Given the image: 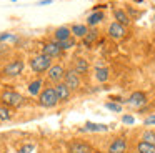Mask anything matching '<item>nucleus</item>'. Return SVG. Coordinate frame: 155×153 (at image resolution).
Returning <instances> with one entry per match:
<instances>
[{"label": "nucleus", "mask_w": 155, "mask_h": 153, "mask_svg": "<svg viewBox=\"0 0 155 153\" xmlns=\"http://www.w3.org/2000/svg\"><path fill=\"white\" fill-rule=\"evenodd\" d=\"M54 38H55V42H64V40L72 38V30H70V27H67V25L57 27V28L54 30Z\"/></svg>", "instance_id": "2eb2a0df"}, {"label": "nucleus", "mask_w": 155, "mask_h": 153, "mask_svg": "<svg viewBox=\"0 0 155 153\" xmlns=\"http://www.w3.org/2000/svg\"><path fill=\"white\" fill-rule=\"evenodd\" d=\"M145 125L147 126H150V125H155V113H152V115H148L147 118H145Z\"/></svg>", "instance_id": "cd10ccee"}, {"label": "nucleus", "mask_w": 155, "mask_h": 153, "mask_svg": "<svg viewBox=\"0 0 155 153\" xmlns=\"http://www.w3.org/2000/svg\"><path fill=\"white\" fill-rule=\"evenodd\" d=\"M107 33H108V37H110L112 40H122V38H125V35H127V27L120 25L118 22L114 20V22L108 25Z\"/></svg>", "instance_id": "423d86ee"}, {"label": "nucleus", "mask_w": 155, "mask_h": 153, "mask_svg": "<svg viewBox=\"0 0 155 153\" xmlns=\"http://www.w3.org/2000/svg\"><path fill=\"white\" fill-rule=\"evenodd\" d=\"M55 93H57V96H58V102L60 103H65V102H68L70 100V95H72V90L68 88L67 85H65L64 82H60V83H55Z\"/></svg>", "instance_id": "9b49d317"}, {"label": "nucleus", "mask_w": 155, "mask_h": 153, "mask_svg": "<svg viewBox=\"0 0 155 153\" xmlns=\"http://www.w3.org/2000/svg\"><path fill=\"white\" fill-rule=\"evenodd\" d=\"M70 30H72V35L77 37V38H84L88 33V27L84 25V23H74V25L70 27Z\"/></svg>", "instance_id": "f3484780"}, {"label": "nucleus", "mask_w": 155, "mask_h": 153, "mask_svg": "<svg viewBox=\"0 0 155 153\" xmlns=\"http://www.w3.org/2000/svg\"><path fill=\"white\" fill-rule=\"evenodd\" d=\"M50 3H52V0H40L37 5H50Z\"/></svg>", "instance_id": "7c9ffc66"}, {"label": "nucleus", "mask_w": 155, "mask_h": 153, "mask_svg": "<svg viewBox=\"0 0 155 153\" xmlns=\"http://www.w3.org/2000/svg\"><path fill=\"white\" fill-rule=\"evenodd\" d=\"M112 15H114L115 22H118L120 25H124V27H128L130 22H132V18L128 17V13L125 12L124 8H114L112 10Z\"/></svg>", "instance_id": "4468645a"}, {"label": "nucleus", "mask_w": 155, "mask_h": 153, "mask_svg": "<svg viewBox=\"0 0 155 153\" xmlns=\"http://www.w3.org/2000/svg\"><path fill=\"white\" fill-rule=\"evenodd\" d=\"M8 40L10 42H17V37L12 35V33H2L0 35V42H8Z\"/></svg>", "instance_id": "bb28decb"}, {"label": "nucleus", "mask_w": 155, "mask_h": 153, "mask_svg": "<svg viewBox=\"0 0 155 153\" xmlns=\"http://www.w3.org/2000/svg\"><path fill=\"white\" fill-rule=\"evenodd\" d=\"M94 153H104V151H98V150H94Z\"/></svg>", "instance_id": "2f4dec72"}, {"label": "nucleus", "mask_w": 155, "mask_h": 153, "mask_svg": "<svg viewBox=\"0 0 155 153\" xmlns=\"http://www.w3.org/2000/svg\"><path fill=\"white\" fill-rule=\"evenodd\" d=\"M105 106H107L108 110H112V112H115V113H120V112H122V106H120V103L108 102V103H105Z\"/></svg>", "instance_id": "a878e982"}, {"label": "nucleus", "mask_w": 155, "mask_h": 153, "mask_svg": "<svg viewBox=\"0 0 155 153\" xmlns=\"http://www.w3.org/2000/svg\"><path fill=\"white\" fill-rule=\"evenodd\" d=\"M62 52H64V50L60 48L58 42H47V43H44V47H42V53L47 55V57H50V58H58V57L62 55Z\"/></svg>", "instance_id": "1a4fd4ad"}, {"label": "nucleus", "mask_w": 155, "mask_h": 153, "mask_svg": "<svg viewBox=\"0 0 155 153\" xmlns=\"http://www.w3.org/2000/svg\"><path fill=\"white\" fill-rule=\"evenodd\" d=\"M58 45H60L62 50H70L77 45V42H75L74 38H68V40H64V42H58Z\"/></svg>", "instance_id": "393cba45"}, {"label": "nucleus", "mask_w": 155, "mask_h": 153, "mask_svg": "<svg viewBox=\"0 0 155 153\" xmlns=\"http://www.w3.org/2000/svg\"><path fill=\"white\" fill-rule=\"evenodd\" d=\"M30 151H34V145H25L18 150V153H30Z\"/></svg>", "instance_id": "c85d7f7f"}, {"label": "nucleus", "mask_w": 155, "mask_h": 153, "mask_svg": "<svg viewBox=\"0 0 155 153\" xmlns=\"http://www.w3.org/2000/svg\"><path fill=\"white\" fill-rule=\"evenodd\" d=\"M12 2H15V0H12Z\"/></svg>", "instance_id": "72a5a7b5"}, {"label": "nucleus", "mask_w": 155, "mask_h": 153, "mask_svg": "<svg viewBox=\"0 0 155 153\" xmlns=\"http://www.w3.org/2000/svg\"><path fill=\"white\" fill-rule=\"evenodd\" d=\"M84 130H87V132H107V125H98V123H87Z\"/></svg>", "instance_id": "5701e85b"}, {"label": "nucleus", "mask_w": 155, "mask_h": 153, "mask_svg": "<svg viewBox=\"0 0 155 153\" xmlns=\"http://www.w3.org/2000/svg\"><path fill=\"white\" fill-rule=\"evenodd\" d=\"M25 68V62L22 58H15L12 62H8L7 65L2 68V75L4 76H18Z\"/></svg>", "instance_id": "20e7f679"}, {"label": "nucleus", "mask_w": 155, "mask_h": 153, "mask_svg": "<svg viewBox=\"0 0 155 153\" xmlns=\"http://www.w3.org/2000/svg\"><path fill=\"white\" fill-rule=\"evenodd\" d=\"M142 140H143V142H147V143L155 145V130H147V132H143Z\"/></svg>", "instance_id": "b1692460"}, {"label": "nucleus", "mask_w": 155, "mask_h": 153, "mask_svg": "<svg viewBox=\"0 0 155 153\" xmlns=\"http://www.w3.org/2000/svg\"><path fill=\"white\" fill-rule=\"evenodd\" d=\"M74 70L80 76H84V75H87L88 70H90V63H88V60H85L84 57H77V58L74 60Z\"/></svg>", "instance_id": "ddd939ff"}, {"label": "nucleus", "mask_w": 155, "mask_h": 153, "mask_svg": "<svg viewBox=\"0 0 155 153\" xmlns=\"http://www.w3.org/2000/svg\"><path fill=\"white\" fill-rule=\"evenodd\" d=\"M68 153H94V150H92L90 143L75 140V142L68 143Z\"/></svg>", "instance_id": "9d476101"}, {"label": "nucleus", "mask_w": 155, "mask_h": 153, "mask_svg": "<svg viewBox=\"0 0 155 153\" xmlns=\"http://www.w3.org/2000/svg\"><path fill=\"white\" fill-rule=\"evenodd\" d=\"M137 153H155V145L140 140V142L137 143Z\"/></svg>", "instance_id": "aec40b11"}, {"label": "nucleus", "mask_w": 155, "mask_h": 153, "mask_svg": "<svg viewBox=\"0 0 155 153\" xmlns=\"http://www.w3.org/2000/svg\"><path fill=\"white\" fill-rule=\"evenodd\" d=\"M97 38H98V30H95V28L94 30H88V33L82 38V43H84L87 48H90V47L97 42Z\"/></svg>", "instance_id": "a211bd4d"}, {"label": "nucleus", "mask_w": 155, "mask_h": 153, "mask_svg": "<svg viewBox=\"0 0 155 153\" xmlns=\"http://www.w3.org/2000/svg\"><path fill=\"white\" fill-rule=\"evenodd\" d=\"M28 65H30L32 72L44 73V72H48V68L52 67V58L47 55H44V53H37V55L30 57Z\"/></svg>", "instance_id": "f257e3e1"}, {"label": "nucleus", "mask_w": 155, "mask_h": 153, "mask_svg": "<svg viewBox=\"0 0 155 153\" xmlns=\"http://www.w3.org/2000/svg\"><path fill=\"white\" fill-rule=\"evenodd\" d=\"M64 83L72 90V92H75V90H78V88H80V85H82L80 75H78L74 68L67 70V72H65V76H64Z\"/></svg>", "instance_id": "39448f33"}, {"label": "nucleus", "mask_w": 155, "mask_h": 153, "mask_svg": "<svg viewBox=\"0 0 155 153\" xmlns=\"http://www.w3.org/2000/svg\"><path fill=\"white\" fill-rule=\"evenodd\" d=\"M153 20H155V15H153Z\"/></svg>", "instance_id": "473e14b6"}, {"label": "nucleus", "mask_w": 155, "mask_h": 153, "mask_svg": "<svg viewBox=\"0 0 155 153\" xmlns=\"http://www.w3.org/2000/svg\"><path fill=\"white\" fill-rule=\"evenodd\" d=\"M58 102V96L57 93H55V88L54 86H47V88H44L40 92V95H38V105L44 106V108H54V106H57Z\"/></svg>", "instance_id": "f03ea898"}, {"label": "nucleus", "mask_w": 155, "mask_h": 153, "mask_svg": "<svg viewBox=\"0 0 155 153\" xmlns=\"http://www.w3.org/2000/svg\"><path fill=\"white\" fill-rule=\"evenodd\" d=\"M127 151V140L124 136L112 140V143L108 145V153H125Z\"/></svg>", "instance_id": "f8f14e48"}, {"label": "nucleus", "mask_w": 155, "mask_h": 153, "mask_svg": "<svg viewBox=\"0 0 155 153\" xmlns=\"http://www.w3.org/2000/svg\"><path fill=\"white\" fill-rule=\"evenodd\" d=\"M42 85H44V80L42 78H37V80H34V82H30V85H28V93L30 95H40V92L44 88H42Z\"/></svg>", "instance_id": "6ab92c4d"}, {"label": "nucleus", "mask_w": 155, "mask_h": 153, "mask_svg": "<svg viewBox=\"0 0 155 153\" xmlns=\"http://www.w3.org/2000/svg\"><path fill=\"white\" fill-rule=\"evenodd\" d=\"M0 120L2 122H8V120H12V110H10V106H7V105H0Z\"/></svg>", "instance_id": "4be33fe9"}, {"label": "nucleus", "mask_w": 155, "mask_h": 153, "mask_svg": "<svg viewBox=\"0 0 155 153\" xmlns=\"http://www.w3.org/2000/svg\"><path fill=\"white\" fill-rule=\"evenodd\" d=\"M147 102H148L147 93H145V92H140V90L134 92L130 96H128V100H127L128 105L135 106V108H142V106H145V105H147Z\"/></svg>", "instance_id": "6e6552de"}, {"label": "nucleus", "mask_w": 155, "mask_h": 153, "mask_svg": "<svg viewBox=\"0 0 155 153\" xmlns=\"http://www.w3.org/2000/svg\"><path fill=\"white\" fill-rule=\"evenodd\" d=\"M65 72H67V70L64 68V65H60V63H55V65H52L50 68H48L47 76H48V80H50V82L60 83L62 80H64V76H65Z\"/></svg>", "instance_id": "0eeeda50"}, {"label": "nucleus", "mask_w": 155, "mask_h": 153, "mask_svg": "<svg viewBox=\"0 0 155 153\" xmlns=\"http://www.w3.org/2000/svg\"><path fill=\"white\" fill-rule=\"evenodd\" d=\"M122 122H124V123H128V125H132V123H134V116H130V115H124Z\"/></svg>", "instance_id": "c756f323"}, {"label": "nucleus", "mask_w": 155, "mask_h": 153, "mask_svg": "<svg viewBox=\"0 0 155 153\" xmlns=\"http://www.w3.org/2000/svg\"><path fill=\"white\" fill-rule=\"evenodd\" d=\"M0 100H2L4 105L10 106V108H18V106L24 105V100L25 98L18 92H14V90H5V92L2 93V96H0Z\"/></svg>", "instance_id": "7ed1b4c3"}, {"label": "nucleus", "mask_w": 155, "mask_h": 153, "mask_svg": "<svg viewBox=\"0 0 155 153\" xmlns=\"http://www.w3.org/2000/svg\"><path fill=\"white\" fill-rule=\"evenodd\" d=\"M108 76H110V72H108L107 67H104V68H100V67H98V68L95 70V78H97L98 82H107Z\"/></svg>", "instance_id": "412c9836"}, {"label": "nucleus", "mask_w": 155, "mask_h": 153, "mask_svg": "<svg viewBox=\"0 0 155 153\" xmlns=\"http://www.w3.org/2000/svg\"><path fill=\"white\" fill-rule=\"evenodd\" d=\"M104 18H105V13L102 12V10L92 12L90 15L87 17V25L88 27H95V25H98L100 22H104Z\"/></svg>", "instance_id": "dca6fc26"}]
</instances>
